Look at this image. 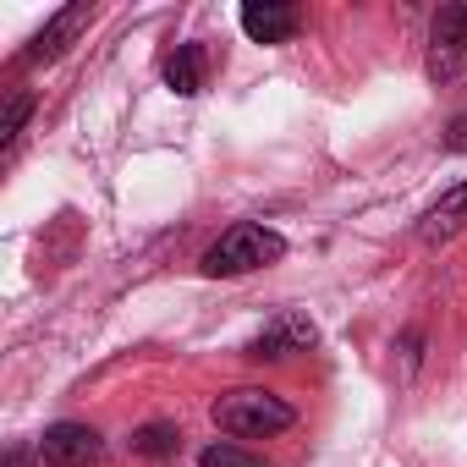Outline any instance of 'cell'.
<instances>
[{
    "label": "cell",
    "mask_w": 467,
    "mask_h": 467,
    "mask_svg": "<svg viewBox=\"0 0 467 467\" xmlns=\"http://www.w3.org/2000/svg\"><path fill=\"white\" fill-rule=\"evenodd\" d=\"M275 259H286V237L275 225H259V220H237L231 231H220V243L203 254V275H254V270H270Z\"/></svg>",
    "instance_id": "obj_1"
},
{
    "label": "cell",
    "mask_w": 467,
    "mask_h": 467,
    "mask_svg": "<svg viewBox=\"0 0 467 467\" xmlns=\"http://www.w3.org/2000/svg\"><path fill=\"white\" fill-rule=\"evenodd\" d=\"M209 412H214L220 434H231V440H270V434H286L297 423V412L275 390H259V385H243V390L214 396Z\"/></svg>",
    "instance_id": "obj_2"
},
{
    "label": "cell",
    "mask_w": 467,
    "mask_h": 467,
    "mask_svg": "<svg viewBox=\"0 0 467 467\" xmlns=\"http://www.w3.org/2000/svg\"><path fill=\"white\" fill-rule=\"evenodd\" d=\"M434 88H451L467 78V6H440L429 23V61H423Z\"/></svg>",
    "instance_id": "obj_3"
},
{
    "label": "cell",
    "mask_w": 467,
    "mask_h": 467,
    "mask_svg": "<svg viewBox=\"0 0 467 467\" xmlns=\"http://www.w3.org/2000/svg\"><path fill=\"white\" fill-rule=\"evenodd\" d=\"M34 451H39L45 467H88V462L105 456V440H99V429H88V423H50Z\"/></svg>",
    "instance_id": "obj_4"
},
{
    "label": "cell",
    "mask_w": 467,
    "mask_h": 467,
    "mask_svg": "<svg viewBox=\"0 0 467 467\" xmlns=\"http://www.w3.org/2000/svg\"><path fill=\"white\" fill-rule=\"evenodd\" d=\"M94 17H99L94 6H67V12H56V17H50V23H45L34 39H28L23 61H28V67H50V61H61V56L72 50V39H78V34L94 23Z\"/></svg>",
    "instance_id": "obj_5"
},
{
    "label": "cell",
    "mask_w": 467,
    "mask_h": 467,
    "mask_svg": "<svg viewBox=\"0 0 467 467\" xmlns=\"http://www.w3.org/2000/svg\"><path fill=\"white\" fill-rule=\"evenodd\" d=\"M319 341V330L303 319V314H281V319H270L254 341H248V358L254 363H281V358H292V352H308Z\"/></svg>",
    "instance_id": "obj_6"
},
{
    "label": "cell",
    "mask_w": 467,
    "mask_h": 467,
    "mask_svg": "<svg viewBox=\"0 0 467 467\" xmlns=\"http://www.w3.org/2000/svg\"><path fill=\"white\" fill-rule=\"evenodd\" d=\"M297 28H303V12L286 6V0H248L243 6V34L254 45H286L297 39Z\"/></svg>",
    "instance_id": "obj_7"
},
{
    "label": "cell",
    "mask_w": 467,
    "mask_h": 467,
    "mask_svg": "<svg viewBox=\"0 0 467 467\" xmlns=\"http://www.w3.org/2000/svg\"><path fill=\"white\" fill-rule=\"evenodd\" d=\"M467 231V182L462 187H451L423 220H418V243H429V248H440V243H451V237H462Z\"/></svg>",
    "instance_id": "obj_8"
},
{
    "label": "cell",
    "mask_w": 467,
    "mask_h": 467,
    "mask_svg": "<svg viewBox=\"0 0 467 467\" xmlns=\"http://www.w3.org/2000/svg\"><path fill=\"white\" fill-rule=\"evenodd\" d=\"M203 72H209V50L203 45H176L165 56V88H176L182 99H192L203 88Z\"/></svg>",
    "instance_id": "obj_9"
},
{
    "label": "cell",
    "mask_w": 467,
    "mask_h": 467,
    "mask_svg": "<svg viewBox=\"0 0 467 467\" xmlns=\"http://www.w3.org/2000/svg\"><path fill=\"white\" fill-rule=\"evenodd\" d=\"M182 445V429L176 423H143L138 434H132V451L138 456H171Z\"/></svg>",
    "instance_id": "obj_10"
},
{
    "label": "cell",
    "mask_w": 467,
    "mask_h": 467,
    "mask_svg": "<svg viewBox=\"0 0 467 467\" xmlns=\"http://www.w3.org/2000/svg\"><path fill=\"white\" fill-rule=\"evenodd\" d=\"M28 116H34V94H28V88H17V94L6 99V116H0V149H12V143L23 138Z\"/></svg>",
    "instance_id": "obj_11"
},
{
    "label": "cell",
    "mask_w": 467,
    "mask_h": 467,
    "mask_svg": "<svg viewBox=\"0 0 467 467\" xmlns=\"http://www.w3.org/2000/svg\"><path fill=\"white\" fill-rule=\"evenodd\" d=\"M198 467H265V456H254V451H243V445L220 440V445H209V451L198 456Z\"/></svg>",
    "instance_id": "obj_12"
},
{
    "label": "cell",
    "mask_w": 467,
    "mask_h": 467,
    "mask_svg": "<svg viewBox=\"0 0 467 467\" xmlns=\"http://www.w3.org/2000/svg\"><path fill=\"white\" fill-rule=\"evenodd\" d=\"M445 149H451V154H467V110L445 127Z\"/></svg>",
    "instance_id": "obj_13"
},
{
    "label": "cell",
    "mask_w": 467,
    "mask_h": 467,
    "mask_svg": "<svg viewBox=\"0 0 467 467\" xmlns=\"http://www.w3.org/2000/svg\"><path fill=\"white\" fill-rule=\"evenodd\" d=\"M6 467H34V456H28V445H12V451H6Z\"/></svg>",
    "instance_id": "obj_14"
}]
</instances>
